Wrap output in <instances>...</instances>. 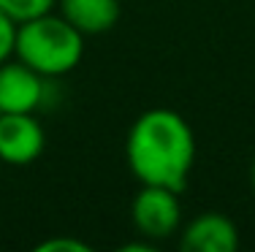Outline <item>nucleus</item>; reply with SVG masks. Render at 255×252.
<instances>
[{
    "instance_id": "1",
    "label": "nucleus",
    "mask_w": 255,
    "mask_h": 252,
    "mask_svg": "<svg viewBox=\"0 0 255 252\" xmlns=\"http://www.w3.org/2000/svg\"><path fill=\"white\" fill-rule=\"evenodd\" d=\"M125 158L141 184L182 193L196 163V136L182 114L149 109L128 130Z\"/></svg>"
},
{
    "instance_id": "2",
    "label": "nucleus",
    "mask_w": 255,
    "mask_h": 252,
    "mask_svg": "<svg viewBox=\"0 0 255 252\" xmlns=\"http://www.w3.org/2000/svg\"><path fill=\"white\" fill-rule=\"evenodd\" d=\"M14 57H19L38 74L57 79V76L71 74L82 63L84 35L54 8L49 14L27 19L16 27Z\"/></svg>"
},
{
    "instance_id": "3",
    "label": "nucleus",
    "mask_w": 255,
    "mask_h": 252,
    "mask_svg": "<svg viewBox=\"0 0 255 252\" xmlns=\"http://www.w3.org/2000/svg\"><path fill=\"white\" fill-rule=\"evenodd\" d=\"M130 217L136 231L149 242L171 239L182 225L179 193L168 187H157V184H144L133 198Z\"/></svg>"
},
{
    "instance_id": "4",
    "label": "nucleus",
    "mask_w": 255,
    "mask_h": 252,
    "mask_svg": "<svg viewBox=\"0 0 255 252\" xmlns=\"http://www.w3.org/2000/svg\"><path fill=\"white\" fill-rule=\"evenodd\" d=\"M49 100V76L11 57L0 63V114H35Z\"/></svg>"
},
{
    "instance_id": "5",
    "label": "nucleus",
    "mask_w": 255,
    "mask_h": 252,
    "mask_svg": "<svg viewBox=\"0 0 255 252\" xmlns=\"http://www.w3.org/2000/svg\"><path fill=\"white\" fill-rule=\"evenodd\" d=\"M46 147L44 125L35 114H0V160L8 166H30Z\"/></svg>"
},
{
    "instance_id": "6",
    "label": "nucleus",
    "mask_w": 255,
    "mask_h": 252,
    "mask_svg": "<svg viewBox=\"0 0 255 252\" xmlns=\"http://www.w3.org/2000/svg\"><path fill=\"white\" fill-rule=\"evenodd\" d=\"M179 247L185 252H234L239 247V231L226 214L204 212L182 228Z\"/></svg>"
},
{
    "instance_id": "7",
    "label": "nucleus",
    "mask_w": 255,
    "mask_h": 252,
    "mask_svg": "<svg viewBox=\"0 0 255 252\" xmlns=\"http://www.w3.org/2000/svg\"><path fill=\"white\" fill-rule=\"evenodd\" d=\"M57 14L68 19L79 33L101 35L120 19V0H57Z\"/></svg>"
},
{
    "instance_id": "8",
    "label": "nucleus",
    "mask_w": 255,
    "mask_h": 252,
    "mask_svg": "<svg viewBox=\"0 0 255 252\" xmlns=\"http://www.w3.org/2000/svg\"><path fill=\"white\" fill-rule=\"evenodd\" d=\"M0 8L16 25H22L27 19H35V16H44L49 11H54L57 8V0H0Z\"/></svg>"
},
{
    "instance_id": "9",
    "label": "nucleus",
    "mask_w": 255,
    "mask_h": 252,
    "mask_svg": "<svg viewBox=\"0 0 255 252\" xmlns=\"http://www.w3.org/2000/svg\"><path fill=\"white\" fill-rule=\"evenodd\" d=\"M16 22L0 8V63L14 57V46H16Z\"/></svg>"
},
{
    "instance_id": "10",
    "label": "nucleus",
    "mask_w": 255,
    "mask_h": 252,
    "mask_svg": "<svg viewBox=\"0 0 255 252\" xmlns=\"http://www.w3.org/2000/svg\"><path fill=\"white\" fill-rule=\"evenodd\" d=\"M90 252V247L84 242H76V239H49V242H41L38 252Z\"/></svg>"
},
{
    "instance_id": "11",
    "label": "nucleus",
    "mask_w": 255,
    "mask_h": 252,
    "mask_svg": "<svg viewBox=\"0 0 255 252\" xmlns=\"http://www.w3.org/2000/svg\"><path fill=\"white\" fill-rule=\"evenodd\" d=\"M250 184H253V190H255V160H253V168H250Z\"/></svg>"
}]
</instances>
